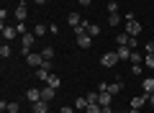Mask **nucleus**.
Returning a JSON list of instances; mask_svg holds the SVG:
<instances>
[{"instance_id": "f257e3e1", "label": "nucleus", "mask_w": 154, "mask_h": 113, "mask_svg": "<svg viewBox=\"0 0 154 113\" xmlns=\"http://www.w3.org/2000/svg\"><path fill=\"white\" fill-rule=\"evenodd\" d=\"M118 62H121V59H118V54H116V52H105L103 57H100V64H103V67H116Z\"/></svg>"}, {"instance_id": "f03ea898", "label": "nucleus", "mask_w": 154, "mask_h": 113, "mask_svg": "<svg viewBox=\"0 0 154 113\" xmlns=\"http://www.w3.org/2000/svg\"><path fill=\"white\" fill-rule=\"evenodd\" d=\"M26 62H28V64L33 67V70H38V67L44 64V54H36V52H28V54H26Z\"/></svg>"}, {"instance_id": "7ed1b4c3", "label": "nucleus", "mask_w": 154, "mask_h": 113, "mask_svg": "<svg viewBox=\"0 0 154 113\" xmlns=\"http://www.w3.org/2000/svg\"><path fill=\"white\" fill-rule=\"evenodd\" d=\"M126 33L128 36H139L141 33V23L139 21H126Z\"/></svg>"}, {"instance_id": "20e7f679", "label": "nucleus", "mask_w": 154, "mask_h": 113, "mask_svg": "<svg viewBox=\"0 0 154 113\" xmlns=\"http://www.w3.org/2000/svg\"><path fill=\"white\" fill-rule=\"evenodd\" d=\"M110 100H113V95H110L108 90L98 93V105H103V108H108V111H110Z\"/></svg>"}, {"instance_id": "39448f33", "label": "nucleus", "mask_w": 154, "mask_h": 113, "mask_svg": "<svg viewBox=\"0 0 154 113\" xmlns=\"http://www.w3.org/2000/svg\"><path fill=\"white\" fill-rule=\"evenodd\" d=\"M26 18H28L26 3H18V5H16V21H18V23H23V21H26Z\"/></svg>"}, {"instance_id": "423d86ee", "label": "nucleus", "mask_w": 154, "mask_h": 113, "mask_svg": "<svg viewBox=\"0 0 154 113\" xmlns=\"http://www.w3.org/2000/svg\"><path fill=\"white\" fill-rule=\"evenodd\" d=\"M77 46H80V49H90V46H93V36L80 33V36H77Z\"/></svg>"}, {"instance_id": "0eeeda50", "label": "nucleus", "mask_w": 154, "mask_h": 113, "mask_svg": "<svg viewBox=\"0 0 154 113\" xmlns=\"http://www.w3.org/2000/svg\"><path fill=\"white\" fill-rule=\"evenodd\" d=\"M121 90H123V80H121V75H118V80H113L108 85V93H110V95H118Z\"/></svg>"}, {"instance_id": "6e6552de", "label": "nucleus", "mask_w": 154, "mask_h": 113, "mask_svg": "<svg viewBox=\"0 0 154 113\" xmlns=\"http://www.w3.org/2000/svg\"><path fill=\"white\" fill-rule=\"evenodd\" d=\"M26 100H28V103H38V100H41V90L28 87V90H26Z\"/></svg>"}, {"instance_id": "1a4fd4ad", "label": "nucleus", "mask_w": 154, "mask_h": 113, "mask_svg": "<svg viewBox=\"0 0 154 113\" xmlns=\"http://www.w3.org/2000/svg\"><path fill=\"white\" fill-rule=\"evenodd\" d=\"M0 31H3V39H5V41H11L13 36H18L16 26H5V23H3V28H0Z\"/></svg>"}, {"instance_id": "9d476101", "label": "nucleus", "mask_w": 154, "mask_h": 113, "mask_svg": "<svg viewBox=\"0 0 154 113\" xmlns=\"http://www.w3.org/2000/svg\"><path fill=\"white\" fill-rule=\"evenodd\" d=\"M54 95H57V87H49V85L41 87V100H51Z\"/></svg>"}, {"instance_id": "9b49d317", "label": "nucleus", "mask_w": 154, "mask_h": 113, "mask_svg": "<svg viewBox=\"0 0 154 113\" xmlns=\"http://www.w3.org/2000/svg\"><path fill=\"white\" fill-rule=\"evenodd\" d=\"M131 52H134V49H128V46H118V52H116V54H118V59L131 62Z\"/></svg>"}, {"instance_id": "f8f14e48", "label": "nucleus", "mask_w": 154, "mask_h": 113, "mask_svg": "<svg viewBox=\"0 0 154 113\" xmlns=\"http://www.w3.org/2000/svg\"><path fill=\"white\" fill-rule=\"evenodd\" d=\"M82 26H85V31H88L90 36H98V33H100V26H98V23H88V21H82Z\"/></svg>"}, {"instance_id": "ddd939ff", "label": "nucleus", "mask_w": 154, "mask_h": 113, "mask_svg": "<svg viewBox=\"0 0 154 113\" xmlns=\"http://www.w3.org/2000/svg\"><path fill=\"white\" fill-rule=\"evenodd\" d=\"M141 87H144V93H146V95H152V93H154V77H144Z\"/></svg>"}, {"instance_id": "4468645a", "label": "nucleus", "mask_w": 154, "mask_h": 113, "mask_svg": "<svg viewBox=\"0 0 154 113\" xmlns=\"http://www.w3.org/2000/svg\"><path fill=\"white\" fill-rule=\"evenodd\" d=\"M67 23H69L72 28H75V26H80V23H82V18H80V13H67Z\"/></svg>"}, {"instance_id": "2eb2a0df", "label": "nucleus", "mask_w": 154, "mask_h": 113, "mask_svg": "<svg viewBox=\"0 0 154 113\" xmlns=\"http://www.w3.org/2000/svg\"><path fill=\"white\" fill-rule=\"evenodd\" d=\"M49 111V100H38L33 103V113H46Z\"/></svg>"}, {"instance_id": "dca6fc26", "label": "nucleus", "mask_w": 154, "mask_h": 113, "mask_svg": "<svg viewBox=\"0 0 154 113\" xmlns=\"http://www.w3.org/2000/svg\"><path fill=\"white\" fill-rule=\"evenodd\" d=\"M146 100H149V95H146V93H144V95H139V98H131V108H141Z\"/></svg>"}, {"instance_id": "f3484780", "label": "nucleus", "mask_w": 154, "mask_h": 113, "mask_svg": "<svg viewBox=\"0 0 154 113\" xmlns=\"http://www.w3.org/2000/svg\"><path fill=\"white\" fill-rule=\"evenodd\" d=\"M0 57H3V59H8V57H13V49H11V44H3V46H0Z\"/></svg>"}, {"instance_id": "a211bd4d", "label": "nucleus", "mask_w": 154, "mask_h": 113, "mask_svg": "<svg viewBox=\"0 0 154 113\" xmlns=\"http://www.w3.org/2000/svg\"><path fill=\"white\" fill-rule=\"evenodd\" d=\"M88 105H90V103H88V98H75V108H77V111H85Z\"/></svg>"}, {"instance_id": "6ab92c4d", "label": "nucleus", "mask_w": 154, "mask_h": 113, "mask_svg": "<svg viewBox=\"0 0 154 113\" xmlns=\"http://www.w3.org/2000/svg\"><path fill=\"white\" fill-rule=\"evenodd\" d=\"M49 75H51V70H46V67H38V70H36V77H38V80H44V82H46Z\"/></svg>"}, {"instance_id": "aec40b11", "label": "nucleus", "mask_w": 154, "mask_h": 113, "mask_svg": "<svg viewBox=\"0 0 154 113\" xmlns=\"http://www.w3.org/2000/svg\"><path fill=\"white\" fill-rule=\"evenodd\" d=\"M5 111L8 113H18V111H21V105H18L16 100H11V103H5Z\"/></svg>"}, {"instance_id": "412c9836", "label": "nucleus", "mask_w": 154, "mask_h": 113, "mask_svg": "<svg viewBox=\"0 0 154 113\" xmlns=\"http://www.w3.org/2000/svg\"><path fill=\"white\" fill-rule=\"evenodd\" d=\"M118 23H121V16H118V13H110L108 16V26H118Z\"/></svg>"}, {"instance_id": "4be33fe9", "label": "nucleus", "mask_w": 154, "mask_h": 113, "mask_svg": "<svg viewBox=\"0 0 154 113\" xmlns=\"http://www.w3.org/2000/svg\"><path fill=\"white\" fill-rule=\"evenodd\" d=\"M141 62H144V57L136 52V49H134V52H131V64H141Z\"/></svg>"}, {"instance_id": "5701e85b", "label": "nucleus", "mask_w": 154, "mask_h": 113, "mask_svg": "<svg viewBox=\"0 0 154 113\" xmlns=\"http://www.w3.org/2000/svg\"><path fill=\"white\" fill-rule=\"evenodd\" d=\"M46 85H49V87H59V77H57V75H49V77H46Z\"/></svg>"}, {"instance_id": "b1692460", "label": "nucleus", "mask_w": 154, "mask_h": 113, "mask_svg": "<svg viewBox=\"0 0 154 113\" xmlns=\"http://www.w3.org/2000/svg\"><path fill=\"white\" fill-rule=\"evenodd\" d=\"M33 33H36V36H44V33H46V26H44V23H36V26H33Z\"/></svg>"}, {"instance_id": "393cba45", "label": "nucleus", "mask_w": 154, "mask_h": 113, "mask_svg": "<svg viewBox=\"0 0 154 113\" xmlns=\"http://www.w3.org/2000/svg\"><path fill=\"white\" fill-rule=\"evenodd\" d=\"M41 54H44V59H51V57H54V46H44Z\"/></svg>"}, {"instance_id": "a878e982", "label": "nucleus", "mask_w": 154, "mask_h": 113, "mask_svg": "<svg viewBox=\"0 0 154 113\" xmlns=\"http://www.w3.org/2000/svg\"><path fill=\"white\" fill-rule=\"evenodd\" d=\"M144 64H146L149 70H154V54H146V57H144Z\"/></svg>"}, {"instance_id": "bb28decb", "label": "nucleus", "mask_w": 154, "mask_h": 113, "mask_svg": "<svg viewBox=\"0 0 154 113\" xmlns=\"http://www.w3.org/2000/svg\"><path fill=\"white\" fill-rule=\"evenodd\" d=\"M108 13H118V3H116V0L108 3Z\"/></svg>"}, {"instance_id": "cd10ccee", "label": "nucleus", "mask_w": 154, "mask_h": 113, "mask_svg": "<svg viewBox=\"0 0 154 113\" xmlns=\"http://www.w3.org/2000/svg\"><path fill=\"white\" fill-rule=\"evenodd\" d=\"M144 49H146V54H154V41H152V39L144 44Z\"/></svg>"}, {"instance_id": "c85d7f7f", "label": "nucleus", "mask_w": 154, "mask_h": 113, "mask_svg": "<svg viewBox=\"0 0 154 113\" xmlns=\"http://www.w3.org/2000/svg\"><path fill=\"white\" fill-rule=\"evenodd\" d=\"M88 103H98V93H88Z\"/></svg>"}, {"instance_id": "c756f323", "label": "nucleus", "mask_w": 154, "mask_h": 113, "mask_svg": "<svg viewBox=\"0 0 154 113\" xmlns=\"http://www.w3.org/2000/svg\"><path fill=\"white\" fill-rule=\"evenodd\" d=\"M128 49H136V36H128Z\"/></svg>"}, {"instance_id": "7c9ffc66", "label": "nucleus", "mask_w": 154, "mask_h": 113, "mask_svg": "<svg viewBox=\"0 0 154 113\" xmlns=\"http://www.w3.org/2000/svg\"><path fill=\"white\" fill-rule=\"evenodd\" d=\"M59 113H75V105H64V108H62Z\"/></svg>"}, {"instance_id": "2f4dec72", "label": "nucleus", "mask_w": 154, "mask_h": 113, "mask_svg": "<svg viewBox=\"0 0 154 113\" xmlns=\"http://www.w3.org/2000/svg\"><path fill=\"white\" fill-rule=\"evenodd\" d=\"M77 3H80V5H85V8H88L90 3H93V0H77Z\"/></svg>"}, {"instance_id": "473e14b6", "label": "nucleus", "mask_w": 154, "mask_h": 113, "mask_svg": "<svg viewBox=\"0 0 154 113\" xmlns=\"http://www.w3.org/2000/svg\"><path fill=\"white\" fill-rule=\"evenodd\" d=\"M149 105H154V93H152V95H149Z\"/></svg>"}, {"instance_id": "72a5a7b5", "label": "nucleus", "mask_w": 154, "mask_h": 113, "mask_svg": "<svg viewBox=\"0 0 154 113\" xmlns=\"http://www.w3.org/2000/svg\"><path fill=\"white\" fill-rule=\"evenodd\" d=\"M139 111H141V108H131V111H128V113H139Z\"/></svg>"}, {"instance_id": "f704fd0d", "label": "nucleus", "mask_w": 154, "mask_h": 113, "mask_svg": "<svg viewBox=\"0 0 154 113\" xmlns=\"http://www.w3.org/2000/svg\"><path fill=\"white\" fill-rule=\"evenodd\" d=\"M33 3H38V5H41V3H46V0H33Z\"/></svg>"}, {"instance_id": "c9c22d12", "label": "nucleus", "mask_w": 154, "mask_h": 113, "mask_svg": "<svg viewBox=\"0 0 154 113\" xmlns=\"http://www.w3.org/2000/svg\"><path fill=\"white\" fill-rule=\"evenodd\" d=\"M110 113H121V111H110Z\"/></svg>"}]
</instances>
